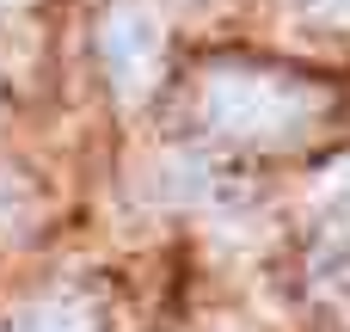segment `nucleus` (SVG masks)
Instances as JSON below:
<instances>
[{
    "label": "nucleus",
    "instance_id": "2",
    "mask_svg": "<svg viewBox=\"0 0 350 332\" xmlns=\"http://www.w3.org/2000/svg\"><path fill=\"white\" fill-rule=\"evenodd\" d=\"M105 74L117 86L123 105H142L160 80V62H166V31H160V12L148 0H117L105 12Z\"/></svg>",
    "mask_w": 350,
    "mask_h": 332
},
{
    "label": "nucleus",
    "instance_id": "3",
    "mask_svg": "<svg viewBox=\"0 0 350 332\" xmlns=\"http://www.w3.org/2000/svg\"><path fill=\"white\" fill-rule=\"evenodd\" d=\"M18 332H92V320H86V308H74V302H43V308L25 314Z\"/></svg>",
    "mask_w": 350,
    "mask_h": 332
},
{
    "label": "nucleus",
    "instance_id": "1",
    "mask_svg": "<svg viewBox=\"0 0 350 332\" xmlns=\"http://www.w3.org/2000/svg\"><path fill=\"white\" fill-rule=\"evenodd\" d=\"M203 117L234 136V142H283L301 129L308 117V92L295 80H277V74H215L209 92H203Z\"/></svg>",
    "mask_w": 350,
    "mask_h": 332
},
{
    "label": "nucleus",
    "instance_id": "4",
    "mask_svg": "<svg viewBox=\"0 0 350 332\" xmlns=\"http://www.w3.org/2000/svg\"><path fill=\"white\" fill-rule=\"evenodd\" d=\"M314 12H326V18H350V0H308Z\"/></svg>",
    "mask_w": 350,
    "mask_h": 332
}]
</instances>
